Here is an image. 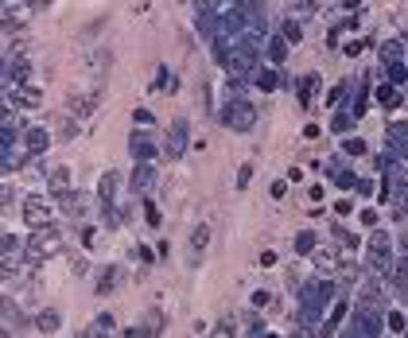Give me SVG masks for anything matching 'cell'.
<instances>
[{"label": "cell", "instance_id": "ba28073f", "mask_svg": "<svg viewBox=\"0 0 408 338\" xmlns=\"http://www.w3.org/2000/svg\"><path fill=\"white\" fill-rule=\"evenodd\" d=\"M132 156H136V160H152V156H156V148H152V140H148V136H132Z\"/></svg>", "mask_w": 408, "mask_h": 338}, {"label": "cell", "instance_id": "603a6c76", "mask_svg": "<svg viewBox=\"0 0 408 338\" xmlns=\"http://www.w3.org/2000/svg\"><path fill=\"white\" fill-rule=\"evenodd\" d=\"M315 265H327V268H331V265H335V253H327V249L315 253Z\"/></svg>", "mask_w": 408, "mask_h": 338}, {"label": "cell", "instance_id": "cb8c5ba5", "mask_svg": "<svg viewBox=\"0 0 408 338\" xmlns=\"http://www.w3.org/2000/svg\"><path fill=\"white\" fill-rule=\"evenodd\" d=\"M346 152H350V156H362L365 144H362V140H346Z\"/></svg>", "mask_w": 408, "mask_h": 338}, {"label": "cell", "instance_id": "5bb4252c", "mask_svg": "<svg viewBox=\"0 0 408 338\" xmlns=\"http://www.w3.org/2000/svg\"><path fill=\"white\" fill-rule=\"evenodd\" d=\"M295 249H299V253H311V249H315V234H311V230L299 234V237H295Z\"/></svg>", "mask_w": 408, "mask_h": 338}, {"label": "cell", "instance_id": "7a4b0ae2", "mask_svg": "<svg viewBox=\"0 0 408 338\" xmlns=\"http://www.w3.org/2000/svg\"><path fill=\"white\" fill-rule=\"evenodd\" d=\"M253 121H257V109H253L249 101H233L230 109H226V125L237 129V133H249V129H253Z\"/></svg>", "mask_w": 408, "mask_h": 338}, {"label": "cell", "instance_id": "4fadbf2b", "mask_svg": "<svg viewBox=\"0 0 408 338\" xmlns=\"http://www.w3.org/2000/svg\"><path fill=\"white\" fill-rule=\"evenodd\" d=\"M39 330H47V334L58 330V311H43V315H39Z\"/></svg>", "mask_w": 408, "mask_h": 338}, {"label": "cell", "instance_id": "3957f363", "mask_svg": "<svg viewBox=\"0 0 408 338\" xmlns=\"http://www.w3.org/2000/svg\"><path fill=\"white\" fill-rule=\"evenodd\" d=\"M58 249H62V237H58L55 230H43V234L31 237V253H35V257H55Z\"/></svg>", "mask_w": 408, "mask_h": 338}, {"label": "cell", "instance_id": "d6986e66", "mask_svg": "<svg viewBox=\"0 0 408 338\" xmlns=\"http://www.w3.org/2000/svg\"><path fill=\"white\" fill-rule=\"evenodd\" d=\"M257 82H261V89H276V82H280V78H276L272 70H261V78H257Z\"/></svg>", "mask_w": 408, "mask_h": 338}, {"label": "cell", "instance_id": "8992f818", "mask_svg": "<svg viewBox=\"0 0 408 338\" xmlns=\"http://www.w3.org/2000/svg\"><path fill=\"white\" fill-rule=\"evenodd\" d=\"M152 183H156V167H152V163H140V167L132 171V187H136V191H148Z\"/></svg>", "mask_w": 408, "mask_h": 338}, {"label": "cell", "instance_id": "30bf717a", "mask_svg": "<svg viewBox=\"0 0 408 338\" xmlns=\"http://www.w3.org/2000/svg\"><path fill=\"white\" fill-rule=\"evenodd\" d=\"M117 276H121L117 268H105V272H101V280H97V292H101V295L117 292V288H113V284H117Z\"/></svg>", "mask_w": 408, "mask_h": 338}, {"label": "cell", "instance_id": "44dd1931", "mask_svg": "<svg viewBox=\"0 0 408 338\" xmlns=\"http://www.w3.org/2000/svg\"><path fill=\"white\" fill-rule=\"evenodd\" d=\"M144 218H148V226H160V210L148 202V206H144Z\"/></svg>", "mask_w": 408, "mask_h": 338}, {"label": "cell", "instance_id": "52a82bcc", "mask_svg": "<svg viewBox=\"0 0 408 338\" xmlns=\"http://www.w3.org/2000/svg\"><path fill=\"white\" fill-rule=\"evenodd\" d=\"M117 183H121V175H117V171H105L101 183H97V194H101V202H105V206L117 198V194H113V191H117Z\"/></svg>", "mask_w": 408, "mask_h": 338}, {"label": "cell", "instance_id": "7c38bea8", "mask_svg": "<svg viewBox=\"0 0 408 338\" xmlns=\"http://www.w3.org/2000/svg\"><path fill=\"white\" fill-rule=\"evenodd\" d=\"M66 183H70V171H66V167H58V171H55V175H51V191H66Z\"/></svg>", "mask_w": 408, "mask_h": 338}, {"label": "cell", "instance_id": "2e32d148", "mask_svg": "<svg viewBox=\"0 0 408 338\" xmlns=\"http://www.w3.org/2000/svg\"><path fill=\"white\" fill-rule=\"evenodd\" d=\"M62 206H66L70 214H82V210H86V202H82L78 194H66V198H62Z\"/></svg>", "mask_w": 408, "mask_h": 338}, {"label": "cell", "instance_id": "277c9868", "mask_svg": "<svg viewBox=\"0 0 408 338\" xmlns=\"http://www.w3.org/2000/svg\"><path fill=\"white\" fill-rule=\"evenodd\" d=\"M183 148H187V121L179 117L171 125V133H167V156H171V160H179V156H183Z\"/></svg>", "mask_w": 408, "mask_h": 338}, {"label": "cell", "instance_id": "9c48e42d", "mask_svg": "<svg viewBox=\"0 0 408 338\" xmlns=\"http://www.w3.org/2000/svg\"><path fill=\"white\" fill-rule=\"evenodd\" d=\"M206 241H210V226H198V230L190 234V253H194V261H198V253L206 249Z\"/></svg>", "mask_w": 408, "mask_h": 338}, {"label": "cell", "instance_id": "5b68a950", "mask_svg": "<svg viewBox=\"0 0 408 338\" xmlns=\"http://www.w3.org/2000/svg\"><path fill=\"white\" fill-rule=\"evenodd\" d=\"M24 218H28L31 226H39V230H47V218H51V210H47L43 202H35V198H31V202L24 206Z\"/></svg>", "mask_w": 408, "mask_h": 338}, {"label": "cell", "instance_id": "7402d4cb", "mask_svg": "<svg viewBox=\"0 0 408 338\" xmlns=\"http://www.w3.org/2000/svg\"><path fill=\"white\" fill-rule=\"evenodd\" d=\"M249 179H253V167H249V163H245V167H241V171H237V187H249Z\"/></svg>", "mask_w": 408, "mask_h": 338}, {"label": "cell", "instance_id": "9a60e30c", "mask_svg": "<svg viewBox=\"0 0 408 338\" xmlns=\"http://www.w3.org/2000/svg\"><path fill=\"white\" fill-rule=\"evenodd\" d=\"M311 89H315V74L299 82V101H303V105H311Z\"/></svg>", "mask_w": 408, "mask_h": 338}, {"label": "cell", "instance_id": "6da1fadb", "mask_svg": "<svg viewBox=\"0 0 408 338\" xmlns=\"http://www.w3.org/2000/svg\"><path fill=\"white\" fill-rule=\"evenodd\" d=\"M327 303H331V284H327V280H311V284L303 288V315H299V319H303V326L311 323V315H315V311H323Z\"/></svg>", "mask_w": 408, "mask_h": 338}, {"label": "cell", "instance_id": "ac0fdd59", "mask_svg": "<svg viewBox=\"0 0 408 338\" xmlns=\"http://www.w3.org/2000/svg\"><path fill=\"white\" fill-rule=\"evenodd\" d=\"M358 330H362V334H373V330H377L373 315H358Z\"/></svg>", "mask_w": 408, "mask_h": 338}, {"label": "cell", "instance_id": "8fae6325", "mask_svg": "<svg viewBox=\"0 0 408 338\" xmlns=\"http://www.w3.org/2000/svg\"><path fill=\"white\" fill-rule=\"evenodd\" d=\"M28 148H31V152H43V148H47V133H43V129H31V133H28Z\"/></svg>", "mask_w": 408, "mask_h": 338}, {"label": "cell", "instance_id": "ffe728a7", "mask_svg": "<svg viewBox=\"0 0 408 338\" xmlns=\"http://www.w3.org/2000/svg\"><path fill=\"white\" fill-rule=\"evenodd\" d=\"M268 55H272V62L284 59V39H272V43H268Z\"/></svg>", "mask_w": 408, "mask_h": 338}, {"label": "cell", "instance_id": "e0dca14e", "mask_svg": "<svg viewBox=\"0 0 408 338\" xmlns=\"http://www.w3.org/2000/svg\"><path fill=\"white\" fill-rule=\"evenodd\" d=\"M377 101L385 105V109H393V105H396V93H393L389 86H381V89H377Z\"/></svg>", "mask_w": 408, "mask_h": 338}]
</instances>
